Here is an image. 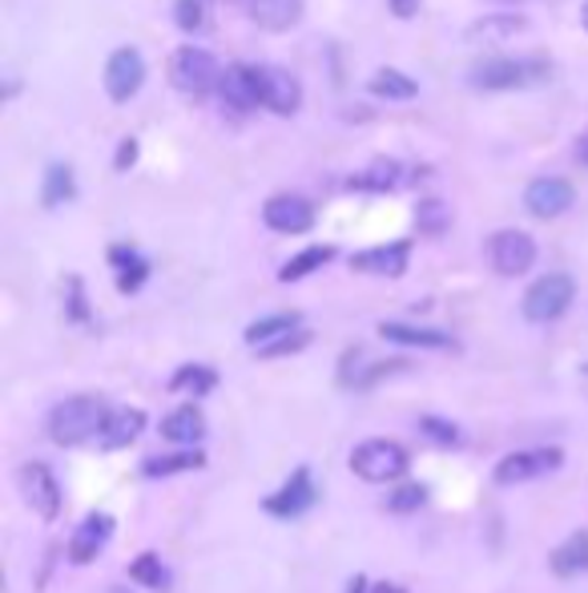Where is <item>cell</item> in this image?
<instances>
[{"instance_id":"f6af8a7d","label":"cell","mask_w":588,"mask_h":593,"mask_svg":"<svg viewBox=\"0 0 588 593\" xmlns=\"http://www.w3.org/2000/svg\"><path fill=\"white\" fill-rule=\"evenodd\" d=\"M585 371H588V364H585Z\"/></svg>"},{"instance_id":"6da1fadb","label":"cell","mask_w":588,"mask_h":593,"mask_svg":"<svg viewBox=\"0 0 588 593\" xmlns=\"http://www.w3.org/2000/svg\"><path fill=\"white\" fill-rule=\"evenodd\" d=\"M548 73L553 69L544 65L540 57H479L476 65L467 69V85L484 93H508L544 81Z\"/></svg>"},{"instance_id":"4fadbf2b","label":"cell","mask_w":588,"mask_h":593,"mask_svg":"<svg viewBox=\"0 0 588 593\" xmlns=\"http://www.w3.org/2000/svg\"><path fill=\"white\" fill-rule=\"evenodd\" d=\"M218 98H223L226 110L234 113H250L258 110V81H255V65H226L223 81H218Z\"/></svg>"},{"instance_id":"52a82bcc","label":"cell","mask_w":588,"mask_h":593,"mask_svg":"<svg viewBox=\"0 0 588 593\" xmlns=\"http://www.w3.org/2000/svg\"><path fill=\"white\" fill-rule=\"evenodd\" d=\"M255 81H258V101L267 105L278 117H290V113L302 110V85L290 69L278 65H255Z\"/></svg>"},{"instance_id":"e0dca14e","label":"cell","mask_w":588,"mask_h":593,"mask_svg":"<svg viewBox=\"0 0 588 593\" xmlns=\"http://www.w3.org/2000/svg\"><path fill=\"white\" fill-rule=\"evenodd\" d=\"M311 504H314V481H311V472L299 469L267 501V513H275V517H302L307 509H311Z\"/></svg>"},{"instance_id":"836d02e7","label":"cell","mask_w":588,"mask_h":593,"mask_svg":"<svg viewBox=\"0 0 588 593\" xmlns=\"http://www.w3.org/2000/svg\"><path fill=\"white\" fill-rule=\"evenodd\" d=\"M311 344V331L307 327H299V331H290V336L275 339V344L258 347V356L262 359H278V356H295V351H302V347Z\"/></svg>"},{"instance_id":"ab89813d","label":"cell","mask_w":588,"mask_h":593,"mask_svg":"<svg viewBox=\"0 0 588 593\" xmlns=\"http://www.w3.org/2000/svg\"><path fill=\"white\" fill-rule=\"evenodd\" d=\"M572 150H577V162H580V166H588V130L577 137V146H572Z\"/></svg>"},{"instance_id":"d6986e66","label":"cell","mask_w":588,"mask_h":593,"mask_svg":"<svg viewBox=\"0 0 588 593\" xmlns=\"http://www.w3.org/2000/svg\"><path fill=\"white\" fill-rule=\"evenodd\" d=\"M142 428H145L142 408H117V412H110V420H105L97 440H101V448H125L142 437Z\"/></svg>"},{"instance_id":"d4e9b609","label":"cell","mask_w":588,"mask_h":593,"mask_svg":"<svg viewBox=\"0 0 588 593\" xmlns=\"http://www.w3.org/2000/svg\"><path fill=\"white\" fill-rule=\"evenodd\" d=\"M553 573L556 577H577V573H588V533H572L565 545L556 549Z\"/></svg>"},{"instance_id":"9c48e42d","label":"cell","mask_w":588,"mask_h":593,"mask_svg":"<svg viewBox=\"0 0 588 593\" xmlns=\"http://www.w3.org/2000/svg\"><path fill=\"white\" fill-rule=\"evenodd\" d=\"M565 452L560 448H524V452H508V457L496 464V484H524L536 481L544 472L560 469Z\"/></svg>"},{"instance_id":"cb8c5ba5","label":"cell","mask_w":588,"mask_h":593,"mask_svg":"<svg viewBox=\"0 0 588 593\" xmlns=\"http://www.w3.org/2000/svg\"><path fill=\"white\" fill-rule=\"evenodd\" d=\"M400 178L403 170L400 162H391V157H375L363 174L351 178V191H375V194H388V191H400Z\"/></svg>"},{"instance_id":"8fae6325","label":"cell","mask_w":588,"mask_h":593,"mask_svg":"<svg viewBox=\"0 0 588 593\" xmlns=\"http://www.w3.org/2000/svg\"><path fill=\"white\" fill-rule=\"evenodd\" d=\"M577 202V191L568 178H533L524 186V206L536 218H560L565 211H572Z\"/></svg>"},{"instance_id":"f35d334b","label":"cell","mask_w":588,"mask_h":593,"mask_svg":"<svg viewBox=\"0 0 588 593\" xmlns=\"http://www.w3.org/2000/svg\"><path fill=\"white\" fill-rule=\"evenodd\" d=\"M388 9L400 17V21H411L415 12H420V0H388Z\"/></svg>"},{"instance_id":"9a60e30c","label":"cell","mask_w":588,"mask_h":593,"mask_svg":"<svg viewBox=\"0 0 588 593\" xmlns=\"http://www.w3.org/2000/svg\"><path fill=\"white\" fill-rule=\"evenodd\" d=\"M110 538H113V517L110 513H90L78 525L73 541H69V558L78 561V565H90L101 549L110 545Z\"/></svg>"},{"instance_id":"7402d4cb","label":"cell","mask_w":588,"mask_h":593,"mask_svg":"<svg viewBox=\"0 0 588 593\" xmlns=\"http://www.w3.org/2000/svg\"><path fill=\"white\" fill-rule=\"evenodd\" d=\"M379 336L403 347H452V336L440 327H411V324H379Z\"/></svg>"},{"instance_id":"7a4b0ae2","label":"cell","mask_w":588,"mask_h":593,"mask_svg":"<svg viewBox=\"0 0 588 593\" xmlns=\"http://www.w3.org/2000/svg\"><path fill=\"white\" fill-rule=\"evenodd\" d=\"M105 420H110V412H105V403L97 396H73V400L53 408V416H49V437L56 444H81V440L101 437Z\"/></svg>"},{"instance_id":"4dcf8cb0","label":"cell","mask_w":588,"mask_h":593,"mask_svg":"<svg viewBox=\"0 0 588 593\" xmlns=\"http://www.w3.org/2000/svg\"><path fill=\"white\" fill-rule=\"evenodd\" d=\"M214 384H218V376H214L210 368H202V364H186V368L174 371L169 388H174V392H189V396H206V392H214Z\"/></svg>"},{"instance_id":"ffe728a7","label":"cell","mask_w":588,"mask_h":593,"mask_svg":"<svg viewBox=\"0 0 588 593\" xmlns=\"http://www.w3.org/2000/svg\"><path fill=\"white\" fill-rule=\"evenodd\" d=\"M73 198H78V174H73L69 162H53L45 170V178H41V206L56 211V206H65Z\"/></svg>"},{"instance_id":"484cf974","label":"cell","mask_w":588,"mask_h":593,"mask_svg":"<svg viewBox=\"0 0 588 593\" xmlns=\"http://www.w3.org/2000/svg\"><path fill=\"white\" fill-rule=\"evenodd\" d=\"M367 90L375 93V98H388V101H411L420 93V81H411L408 73L400 69H379L375 78L367 81Z\"/></svg>"},{"instance_id":"d590c367","label":"cell","mask_w":588,"mask_h":593,"mask_svg":"<svg viewBox=\"0 0 588 593\" xmlns=\"http://www.w3.org/2000/svg\"><path fill=\"white\" fill-rule=\"evenodd\" d=\"M423 501H427V489H423V484H403L400 493L388 501V509L391 513H411V509H420Z\"/></svg>"},{"instance_id":"f546056e","label":"cell","mask_w":588,"mask_h":593,"mask_svg":"<svg viewBox=\"0 0 588 593\" xmlns=\"http://www.w3.org/2000/svg\"><path fill=\"white\" fill-rule=\"evenodd\" d=\"M206 464L198 448H189V452H174V457H149L145 460V477H174V472H194Z\"/></svg>"},{"instance_id":"44dd1931","label":"cell","mask_w":588,"mask_h":593,"mask_svg":"<svg viewBox=\"0 0 588 593\" xmlns=\"http://www.w3.org/2000/svg\"><path fill=\"white\" fill-rule=\"evenodd\" d=\"M110 263L117 270V292L122 295H134L149 279V263L134 247H110Z\"/></svg>"},{"instance_id":"4316f807","label":"cell","mask_w":588,"mask_h":593,"mask_svg":"<svg viewBox=\"0 0 588 593\" xmlns=\"http://www.w3.org/2000/svg\"><path fill=\"white\" fill-rule=\"evenodd\" d=\"M331 258H334V247H307V251H299V255L290 258L287 267L278 270V279L299 283V279H307V275H314L319 267H327Z\"/></svg>"},{"instance_id":"f1b7e54d","label":"cell","mask_w":588,"mask_h":593,"mask_svg":"<svg viewBox=\"0 0 588 593\" xmlns=\"http://www.w3.org/2000/svg\"><path fill=\"white\" fill-rule=\"evenodd\" d=\"M524 29L520 17H508V12H499V17H484L467 29V41H508Z\"/></svg>"},{"instance_id":"30bf717a","label":"cell","mask_w":588,"mask_h":593,"mask_svg":"<svg viewBox=\"0 0 588 593\" xmlns=\"http://www.w3.org/2000/svg\"><path fill=\"white\" fill-rule=\"evenodd\" d=\"M262 223L275 231V235H307L314 226V206L302 194H275L262 206Z\"/></svg>"},{"instance_id":"83f0119b","label":"cell","mask_w":588,"mask_h":593,"mask_svg":"<svg viewBox=\"0 0 588 593\" xmlns=\"http://www.w3.org/2000/svg\"><path fill=\"white\" fill-rule=\"evenodd\" d=\"M415 226H420V235L427 238H440L452 226V206L444 198H423L415 206Z\"/></svg>"},{"instance_id":"74e56055","label":"cell","mask_w":588,"mask_h":593,"mask_svg":"<svg viewBox=\"0 0 588 593\" xmlns=\"http://www.w3.org/2000/svg\"><path fill=\"white\" fill-rule=\"evenodd\" d=\"M137 162V137H125L122 146H117V162H113V166L117 170H130Z\"/></svg>"},{"instance_id":"8992f818","label":"cell","mask_w":588,"mask_h":593,"mask_svg":"<svg viewBox=\"0 0 588 593\" xmlns=\"http://www.w3.org/2000/svg\"><path fill=\"white\" fill-rule=\"evenodd\" d=\"M488 263L504 279H520L536 267V238L528 231H516V226L496 231L488 238Z\"/></svg>"},{"instance_id":"ba28073f","label":"cell","mask_w":588,"mask_h":593,"mask_svg":"<svg viewBox=\"0 0 588 593\" xmlns=\"http://www.w3.org/2000/svg\"><path fill=\"white\" fill-rule=\"evenodd\" d=\"M145 85V61L134 45L113 49L105 61V93L113 105H125L130 98H137V90Z\"/></svg>"},{"instance_id":"1f68e13d","label":"cell","mask_w":588,"mask_h":593,"mask_svg":"<svg viewBox=\"0 0 588 593\" xmlns=\"http://www.w3.org/2000/svg\"><path fill=\"white\" fill-rule=\"evenodd\" d=\"M130 577H134L137 585H145V590H157V593L169 585V573H166V565H162L157 553H142V558L130 565Z\"/></svg>"},{"instance_id":"277c9868","label":"cell","mask_w":588,"mask_h":593,"mask_svg":"<svg viewBox=\"0 0 588 593\" xmlns=\"http://www.w3.org/2000/svg\"><path fill=\"white\" fill-rule=\"evenodd\" d=\"M572 299H577L572 275L553 270V275L536 279L533 287L524 292V319H528V324H556V319L572 307Z\"/></svg>"},{"instance_id":"5bb4252c","label":"cell","mask_w":588,"mask_h":593,"mask_svg":"<svg viewBox=\"0 0 588 593\" xmlns=\"http://www.w3.org/2000/svg\"><path fill=\"white\" fill-rule=\"evenodd\" d=\"M411 247L408 243H383V247L359 251L351 255V270H363V275H383V279H400L408 270Z\"/></svg>"},{"instance_id":"60d3db41","label":"cell","mask_w":588,"mask_h":593,"mask_svg":"<svg viewBox=\"0 0 588 593\" xmlns=\"http://www.w3.org/2000/svg\"><path fill=\"white\" fill-rule=\"evenodd\" d=\"M17 93H21V81H17V78H9V81H4V98H17Z\"/></svg>"},{"instance_id":"d6a6232c","label":"cell","mask_w":588,"mask_h":593,"mask_svg":"<svg viewBox=\"0 0 588 593\" xmlns=\"http://www.w3.org/2000/svg\"><path fill=\"white\" fill-rule=\"evenodd\" d=\"M174 24L182 33H202L206 29V0H174Z\"/></svg>"},{"instance_id":"7bdbcfd3","label":"cell","mask_w":588,"mask_h":593,"mask_svg":"<svg viewBox=\"0 0 588 593\" xmlns=\"http://www.w3.org/2000/svg\"><path fill=\"white\" fill-rule=\"evenodd\" d=\"M585 29H588V4H585Z\"/></svg>"},{"instance_id":"e575fe53","label":"cell","mask_w":588,"mask_h":593,"mask_svg":"<svg viewBox=\"0 0 588 593\" xmlns=\"http://www.w3.org/2000/svg\"><path fill=\"white\" fill-rule=\"evenodd\" d=\"M420 432L427 440H435V444H460V428L452 420H440V416H423Z\"/></svg>"},{"instance_id":"8d00e7d4","label":"cell","mask_w":588,"mask_h":593,"mask_svg":"<svg viewBox=\"0 0 588 593\" xmlns=\"http://www.w3.org/2000/svg\"><path fill=\"white\" fill-rule=\"evenodd\" d=\"M65 292H69V315H73L78 324H85V319H90V307H85V287H81L78 275H69Z\"/></svg>"},{"instance_id":"b9f144b4","label":"cell","mask_w":588,"mask_h":593,"mask_svg":"<svg viewBox=\"0 0 588 593\" xmlns=\"http://www.w3.org/2000/svg\"><path fill=\"white\" fill-rule=\"evenodd\" d=\"M375 593H400L395 585H375Z\"/></svg>"},{"instance_id":"7c38bea8","label":"cell","mask_w":588,"mask_h":593,"mask_svg":"<svg viewBox=\"0 0 588 593\" xmlns=\"http://www.w3.org/2000/svg\"><path fill=\"white\" fill-rule=\"evenodd\" d=\"M21 481H24V501L33 504V513L45 517V521H56V513H61V484H56L53 472L45 464H24Z\"/></svg>"},{"instance_id":"3957f363","label":"cell","mask_w":588,"mask_h":593,"mask_svg":"<svg viewBox=\"0 0 588 593\" xmlns=\"http://www.w3.org/2000/svg\"><path fill=\"white\" fill-rule=\"evenodd\" d=\"M218 81H223V69H218V61L206 49H194V45L174 49V57H169V85L182 98L202 101L206 93L218 90Z\"/></svg>"},{"instance_id":"ac0fdd59","label":"cell","mask_w":588,"mask_h":593,"mask_svg":"<svg viewBox=\"0 0 588 593\" xmlns=\"http://www.w3.org/2000/svg\"><path fill=\"white\" fill-rule=\"evenodd\" d=\"M162 437L174 440V444H198V440L206 437V416H202V408H194V403L174 408V412L162 420Z\"/></svg>"},{"instance_id":"2e32d148","label":"cell","mask_w":588,"mask_h":593,"mask_svg":"<svg viewBox=\"0 0 588 593\" xmlns=\"http://www.w3.org/2000/svg\"><path fill=\"white\" fill-rule=\"evenodd\" d=\"M246 12L258 29L267 33H287L302 21V0H246Z\"/></svg>"},{"instance_id":"603a6c76","label":"cell","mask_w":588,"mask_h":593,"mask_svg":"<svg viewBox=\"0 0 588 593\" xmlns=\"http://www.w3.org/2000/svg\"><path fill=\"white\" fill-rule=\"evenodd\" d=\"M302 327V319L295 311H278V315H267V319H255V324L246 327V344L255 347H267V344H275V339H282V336H290V331H299Z\"/></svg>"},{"instance_id":"ee69618b","label":"cell","mask_w":588,"mask_h":593,"mask_svg":"<svg viewBox=\"0 0 588 593\" xmlns=\"http://www.w3.org/2000/svg\"><path fill=\"white\" fill-rule=\"evenodd\" d=\"M110 593H130V590H110Z\"/></svg>"},{"instance_id":"5b68a950","label":"cell","mask_w":588,"mask_h":593,"mask_svg":"<svg viewBox=\"0 0 588 593\" xmlns=\"http://www.w3.org/2000/svg\"><path fill=\"white\" fill-rule=\"evenodd\" d=\"M408 464H411L408 452H403V444H395V440H363V444L351 452V472L371 484L400 481L403 472H408Z\"/></svg>"}]
</instances>
